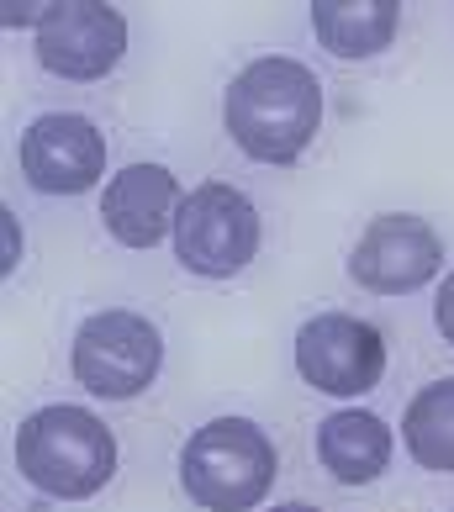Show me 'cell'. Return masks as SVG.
I'll list each match as a JSON object with an SVG mask.
<instances>
[{
  "instance_id": "obj_1",
  "label": "cell",
  "mask_w": 454,
  "mask_h": 512,
  "mask_svg": "<svg viewBox=\"0 0 454 512\" xmlns=\"http://www.w3.org/2000/svg\"><path fill=\"white\" fill-rule=\"evenodd\" d=\"M222 127L243 159L296 164L323 127V80L291 53H264L233 74L222 96Z\"/></svg>"
},
{
  "instance_id": "obj_2",
  "label": "cell",
  "mask_w": 454,
  "mask_h": 512,
  "mask_svg": "<svg viewBox=\"0 0 454 512\" xmlns=\"http://www.w3.org/2000/svg\"><path fill=\"white\" fill-rule=\"evenodd\" d=\"M11 460L32 491L53 502H90L117 476V433L90 407L53 402L16 423Z\"/></svg>"
},
{
  "instance_id": "obj_3",
  "label": "cell",
  "mask_w": 454,
  "mask_h": 512,
  "mask_svg": "<svg viewBox=\"0 0 454 512\" xmlns=\"http://www.w3.org/2000/svg\"><path fill=\"white\" fill-rule=\"evenodd\" d=\"M275 439L254 417H212L180 449V491L201 512H254L275 486Z\"/></svg>"
},
{
  "instance_id": "obj_4",
  "label": "cell",
  "mask_w": 454,
  "mask_h": 512,
  "mask_svg": "<svg viewBox=\"0 0 454 512\" xmlns=\"http://www.w3.org/2000/svg\"><path fill=\"white\" fill-rule=\"evenodd\" d=\"M69 370L90 396L101 402H132L159 381L164 370V333L154 328V317L132 312V307H106L90 312L74 328L69 344Z\"/></svg>"
},
{
  "instance_id": "obj_5",
  "label": "cell",
  "mask_w": 454,
  "mask_h": 512,
  "mask_svg": "<svg viewBox=\"0 0 454 512\" xmlns=\"http://www.w3.org/2000/svg\"><path fill=\"white\" fill-rule=\"evenodd\" d=\"M169 243H175L180 270H191L201 280H233L238 270H249L259 259L264 217L238 185L201 180L196 191H185Z\"/></svg>"
},
{
  "instance_id": "obj_6",
  "label": "cell",
  "mask_w": 454,
  "mask_h": 512,
  "mask_svg": "<svg viewBox=\"0 0 454 512\" xmlns=\"http://www.w3.org/2000/svg\"><path fill=\"white\" fill-rule=\"evenodd\" d=\"M386 333L359 312H317L296 328V370L323 396H365L386 375Z\"/></svg>"
},
{
  "instance_id": "obj_7",
  "label": "cell",
  "mask_w": 454,
  "mask_h": 512,
  "mask_svg": "<svg viewBox=\"0 0 454 512\" xmlns=\"http://www.w3.org/2000/svg\"><path fill=\"white\" fill-rule=\"evenodd\" d=\"M444 264V238L428 217L386 212L370 217V227L349 249V280L370 296H412L423 291Z\"/></svg>"
},
{
  "instance_id": "obj_8",
  "label": "cell",
  "mask_w": 454,
  "mask_h": 512,
  "mask_svg": "<svg viewBox=\"0 0 454 512\" xmlns=\"http://www.w3.org/2000/svg\"><path fill=\"white\" fill-rule=\"evenodd\" d=\"M16 164L37 196H85L106 175V138L80 111H43L22 127Z\"/></svg>"
},
{
  "instance_id": "obj_9",
  "label": "cell",
  "mask_w": 454,
  "mask_h": 512,
  "mask_svg": "<svg viewBox=\"0 0 454 512\" xmlns=\"http://www.w3.org/2000/svg\"><path fill=\"white\" fill-rule=\"evenodd\" d=\"M32 43H37V64L53 80L96 85L127 53V16L117 6H96V0H69V6H48Z\"/></svg>"
},
{
  "instance_id": "obj_10",
  "label": "cell",
  "mask_w": 454,
  "mask_h": 512,
  "mask_svg": "<svg viewBox=\"0 0 454 512\" xmlns=\"http://www.w3.org/2000/svg\"><path fill=\"white\" fill-rule=\"evenodd\" d=\"M180 180L175 169H164L154 159L127 164L101 185V227L122 249H159L164 238H175L180 217Z\"/></svg>"
},
{
  "instance_id": "obj_11",
  "label": "cell",
  "mask_w": 454,
  "mask_h": 512,
  "mask_svg": "<svg viewBox=\"0 0 454 512\" xmlns=\"http://www.w3.org/2000/svg\"><path fill=\"white\" fill-rule=\"evenodd\" d=\"M391 428L365 407H338L317 423V465L338 486H370L391 470Z\"/></svg>"
},
{
  "instance_id": "obj_12",
  "label": "cell",
  "mask_w": 454,
  "mask_h": 512,
  "mask_svg": "<svg viewBox=\"0 0 454 512\" xmlns=\"http://www.w3.org/2000/svg\"><path fill=\"white\" fill-rule=\"evenodd\" d=\"M307 16L333 59H375L396 43V27H402L396 0H317Z\"/></svg>"
},
{
  "instance_id": "obj_13",
  "label": "cell",
  "mask_w": 454,
  "mask_h": 512,
  "mask_svg": "<svg viewBox=\"0 0 454 512\" xmlns=\"http://www.w3.org/2000/svg\"><path fill=\"white\" fill-rule=\"evenodd\" d=\"M402 444L433 476H454V375L423 386L402 412Z\"/></svg>"
},
{
  "instance_id": "obj_14",
  "label": "cell",
  "mask_w": 454,
  "mask_h": 512,
  "mask_svg": "<svg viewBox=\"0 0 454 512\" xmlns=\"http://www.w3.org/2000/svg\"><path fill=\"white\" fill-rule=\"evenodd\" d=\"M433 322H439L444 344H454V270L439 280V291H433Z\"/></svg>"
},
{
  "instance_id": "obj_15",
  "label": "cell",
  "mask_w": 454,
  "mask_h": 512,
  "mask_svg": "<svg viewBox=\"0 0 454 512\" xmlns=\"http://www.w3.org/2000/svg\"><path fill=\"white\" fill-rule=\"evenodd\" d=\"M22 264V227H16V217H11V206L0 212V270H16Z\"/></svg>"
},
{
  "instance_id": "obj_16",
  "label": "cell",
  "mask_w": 454,
  "mask_h": 512,
  "mask_svg": "<svg viewBox=\"0 0 454 512\" xmlns=\"http://www.w3.org/2000/svg\"><path fill=\"white\" fill-rule=\"evenodd\" d=\"M43 16H48V6H6V16H0V22L6 27H43Z\"/></svg>"
},
{
  "instance_id": "obj_17",
  "label": "cell",
  "mask_w": 454,
  "mask_h": 512,
  "mask_svg": "<svg viewBox=\"0 0 454 512\" xmlns=\"http://www.w3.org/2000/svg\"><path fill=\"white\" fill-rule=\"evenodd\" d=\"M270 512H323V507H312V502H280V507H270Z\"/></svg>"
}]
</instances>
